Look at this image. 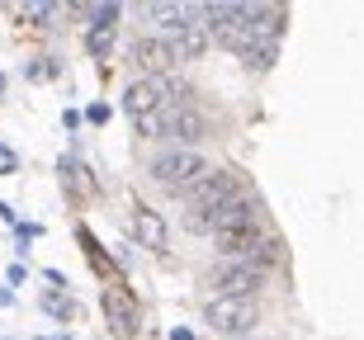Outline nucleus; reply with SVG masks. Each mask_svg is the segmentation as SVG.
<instances>
[{
    "label": "nucleus",
    "mask_w": 364,
    "mask_h": 340,
    "mask_svg": "<svg viewBox=\"0 0 364 340\" xmlns=\"http://www.w3.org/2000/svg\"><path fill=\"white\" fill-rule=\"evenodd\" d=\"M232 199H242L237 175L223 170V165H208V175L185 194V231H194V236H213L218 213H223Z\"/></svg>",
    "instance_id": "obj_1"
},
{
    "label": "nucleus",
    "mask_w": 364,
    "mask_h": 340,
    "mask_svg": "<svg viewBox=\"0 0 364 340\" xmlns=\"http://www.w3.org/2000/svg\"><path fill=\"white\" fill-rule=\"evenodd\" d=\"M147 175H151V185H156L161 194L185 199V194L208 175V161H203L194 147H171V151H161V156L147 165Z\"/></svg>",
    "instance_id": "obj_2"
},
{
    "label": "nucleus",
    "mask_w": 364,
    "mask_h": 340,
    "mask_svg": "<svg viewBox=\"0 0 364 340\" xmlns=\"http://www.w3.org/2000/svg\"><path fill=\"white\" fill-rule=\"evenodd\" d=\"M133 128H137V137H171L176 147H189V142H199V137H203L199 109H189L185 99H171V104H161L156 114L133 119Z\"/></svg>",
    "instance_id": "obj_3"
},
{
    "label": "nucleus",
    "mask_w": 364,
    "mask_h": 340,
    "mask_svg": "<svg viewBox=\"0 0 364 340\" xmlns=\"http://www.w3.org/2000/svg\"><path fill=\"white\" fill-rule=\"evenodd\" d=\"M203 322L228 340H251V331L260 327V307L256 298H208Z\"/></svg>",
    "instance_id": "obj_4"
},
{
    "label": "nucleus",
    "mask_w": 364,
    "mask_h": 340,
    "mask_svg": "<svg viewBox=\"0 0 364 340\" xmlns=\"http://www.w3.org/2000/svg\"><path fill=\"white\" fill-rule=\"evenodd\" d=\"M171 99H180L171 76H142V81H133L123 90V114H128V119H142V114H156L161 104H171Z\"/></svg>",
    "instance_id": "obj_5"
},
{
    "label": "nucleus",
    "mask_w": 364,
    "mask_h": 340,
    "mask_svg": "<svg viewBox=\"0 0 364 340\" xmlns=\"http://www.w3.org/2000/svg\"><path fill=\"white\" fill-rule=\"evenodd\" d=\"M260 284H265V274L242 265V260H223L218 270H208V288H213V298H256Z\"/></svg>",
    "instance_id": "obj_6"
},
{
    "label": "nucleus",
    "mask_w": 364,
    "mask_h": 340,
    "mask_svg": "<svg viewBox=\"0 0 364 340\" xmlns=\"http://www.w3.org/2000/svg\"><path fill=\"white\" fill-rule=\"evenodd\" d=\"M100 302H105V322L119 331L123 340L142 331V307H137V298H133V288H128V284H119V279H114V284H105Z\"/></svg>",
    "instance_id": "obj_7"
},
{
    "label": "nucleus",
    "mask_w": 364,
    "mask_h": 340,
    "mask_svg": "<svg viewBox=\"0 0 364 340\" xmlns=\"http://www.w3.org/2000/svg\"><path fill=\"white\" fill-rule=\"evenodd\" d=\"M128 62H133L142 76H171V71L180 67V57H176V48H171L166 33H147V38H137L133 48H128Z\"/></svg>",
    "instance_id": "obj_8"
},
{
    "label": "nucleus",
    "mask_w": 364,
    "mask_h": 340,
    "mask_svg": "<svg viewBox=\"0 0 364 340\" xmlns=\"http://www.w3.org/2000/svg\"><path fill=\"white\" fill-rule=\"evenodd\" d=\"M133 236L147 246V251H166V246H171V227H166V218H161V213H151L147 204L133 208Z\"/></svg>",
    "instance_id": "obj_9"
},
{
    "label": "nucleus",
    "mask_w": 364,
    "mask_h": 340,
    "mask_svg": "<svg viewBox=\"0 0 364 340\" xmlns=\"http://www.w3.org/2000/svg\"><path fill=\"white\" fill-rule=\"evenodd\" d=\"M171 38V48H176V57L180 62H199L213 43H208V28H203V19H189L185 28H176V33H166Z\"/></svg>",
    "instance_id": "obj_10"
},
{
    "label": "nucleus",
    "mask_w": 364,
    "mask_h": 340,
    "mask_svg": "<svg viewBox=\"0 0 364 340\" xmlns=\"http://www.w3.org/2000/svg\"><path fill=\"white\" fill-rule=\"evenodd\" d=\"M147 19L161 33H176V28H185L189 19H199V5H185V0H156V5H147Z\"/></svg>",
    "instance_id": "obj_11"
},
{
    "label": "nucleus",
    "mask_w": 364,
    "mask_h": 340,
    "mask_svg": "<svg viewBox=\"0 0 364 340\" xmlns=\"http://www.w3.org/2000/svg\"><path fill=\"white\" fill-rule=\"evenodd\" d=\"M57 175H62L67 194H76V199H85V194L100 190V180H90V170H85L81 161H71V156H62V161H57Z\"/></svg>",
    "instance_id": "obj_12"
},
{
    "label": "nucleus",
    "mask_w": 364,
    "mask_h": 340,
    "mask_svg": "<svg viewBox=\"0 0 364 340\" xmlns=\"http://www.w3.org/2000/svg\"><path fill=\"white\" fill-rule=\"evenodd\" d=\"M38 307L53 317V322H62V327H67V322H76V312H81V307H76V298H71V293H62V288H43V293H38Z\"/></svg>",
    "instance_id": "obj_13"
},
{
    "label": "nucleus",
    "mask_w": 364,
    "mask_h": 340,
    "mask_svg": "<svg viewBox=\"0 0 364 340\" xmlns=\"http://www.w3.org/2000/svg\"><path fill=\"white\" fill-rule=\"evenodd\" d=\"M114 33H119V24H90L85 28V53L95 57V62H109V53H114Z\"/></svg>",
    "instance_id": "obj_14"
},
{
    "label": "nucleus",
    "mask_w": 364,
    "mask_h": 340,
    "mask_svg": "<svg viewBox=\"0 0 364 340\" xmlns=\"http://www.w3.org/2000/svg\"><path fill=\"white\" fill-rule=\"evenodd\" d=\"M62 76V62L57 57H33V62H24V81H33V85H48V81H57Z\"/></svg>",
    "instance_id": "obj_15"
},
{
    "label": "nucleus",
    "mask_w": 364,
    "mask_h": 340,
    "mask_svg": "<svg viewBox=\"0 0 364 340\" xmlns=\"http://www.w3.org/2000/svg\"><path fill=\"white\" fill-rule=\"evenodd\" d=\"M76 241L85 246V260L95 265V274H105V270H109V251L95 241V231H90V227H76Z\"/></svg>",
    "instance_id": "obj_16"
},
{
    "label": "nucleus",
    "mask_w": 364,
    "mask_h": 340,
    "mask_svg": "<svg viewBox=\"0 0 364 340\" xmlns=\"http://www.w3.org/2000/svg\"><path fill=\"white\" fill-rule=\"evenodd\" d=\"M274 57H279V43H256V48H246V53H242V62L251 71H270Z\"/></svg>",
    "instance_id": "obj_17"
},
{
    "label": "nucleus",
    "mask_w": 364,
    "mask_h": 340,
    "mask_svg": "<svg viewBox=\"0 0 364 340\" xmlns=\"http://www.w3.org/2000/svg\"><path fill=\"white\" fill-rule=\"evenodd\" d=\"M19 14H24V19H28V24H33V28H57L53 19H57V14H62V5H24V10H19Z\"/></svg>",
    "instance_id": "obj_18"
},
{
    "label": "nucleus",
    "mask_w": 364,
    "mask_h": 340,
    "mask_svg": "<svg viewBox=\"0 0 364 340\" xmlns=\"http://www.w3.org/2000/svg\"><path fill=\"white\" fill-rule=\"evenodd\" d=\"M109 119H114V109H109V104H90V109H81V123H95V128H105Z\"/></svg>",
    "instance_id": "obj_19"
},
{
    "label": "nucleus",
    "mask_w": 364,
    "mask_h": 340,
    "mask_svg": "<svg viewBox=\"0 0 364 340\" xmlns=\"http://www.w3.org/2000/svg\"><path fill=\"white\" fill-rule=\"evenodd\" d=\"M14 170H19V151L0 142V175H14Z\"/></svg>",
    "instance_id": "obj_20"
},
{
    "label": "nucleus",
    "mask_w": 364,
    "mask_h": 340,
    "mask_svg": "<svg viewBox=\"0 0 364 340\" xmlns=\"http://www.w3.org/2000/svg\"><path fill=\"white\" fill-rule=\"evenodd\" d=\"M14 231H19V246H24V251H28V241H38V236H43L38 222H14Z\"/></svg>",
    "instance_id": "obj_21"
},
{
    "label": "nucleus",
    "mask_w": 364,
    "mask_h": 340,
    "mask_svg": "<svg viewBox=\"0 0 364 340\" xmlns=\"http://www.w3.org/2000/svg\"><path fill=\"white\" fill-rule=\"evenodd\" d=\"M24 279H28V270H24V265H10V270H5V284H10V288H19Z\"/></svg>",
    "instance_id": "obj_22"
},
{
    "label": "nucleus",
    "mask_w": 364,
    "mask_h": 340,
    "mask_svg": "<svg viewBox=\"0 0 364 340\" xmlns=\"http://www.w3.org/2000/svg\"><path fill=\"white\" fill-rule=\"evenodd\" d=\"M43 279H48V284H53V288H62V293H67V274H62V270H43Z\"/></svg>",
    "instance_id": "obj_23"
},
{
    "label": "nucleus",
    "mask_w": 364,
    "mask_h": 340,
    "mask_svg": "<svg viewBox=\"0 0 364 340\" xmlns=\"http://www.w3.org/2000/svg\"><path fill=\"white\" fill-rule=\"evenodd\" d=\"M62 128H67V133H76V128H81V109H67V114H62Z\"/></svg>",
    "instance_id": "obj_24"
},
{
    "label": "nucleus",
    "mask_w": 364,
    "mask_h": 340,
    "mask_svg": "<svg viewBox=\"0 0 364 340\" xmlns=\"http://www.w3.org/2000/svg\"><path fill=\"white\" fill-rule=\"evenodd\" d=\"M171 340H199V336H194L189 327H171Z\"/></svg>",
    "instance_id": "obj_25"
},
{
    "label": "nucleus",
    "mask_w": 364,
    "mask_h": 340,
    "mask_svg": "<svg viewBox=\"0 0 364 340\" xmlns=\"http://www.w3.org/2000/svg\"><path fill=\"white\" fill-rule=\"evenodd\" d=\"M10 302H14V293H10V288H0V307H10Z\"/></svg>",
    "instance_id": "obj_26"
},
{
    "label": "nucleus",
    "mask_w": 364,
    "mask_h": 340,
    "mask_svg": "<svg viewBox=\"0 0 364 340\" xmlns=\"http://www.w3.org/2000/svg\"><path fill=\"white\" fill-rule=\"evenodd\" d=\"M5 85H10V81H5V71H0V99H5Z\"/></svg>",
    "instance_id": "obj_27"
},
{
    "label": "nucleus",
    "mask_w": 364,
    "mask_h": 340,
    "mask_svg": "<svg viewBox=\"0 0 364 340\" xmlns=\"http://www.w3.org/2000/svg\"><path fill=\"white\" fill-rule=\"evenodd\" d=\"M33 340H57V336H33Z\"/></svg>",
    "instance_id": "obj_28"
},
{
    "label": "nucleus",
    "mask_w": 364,
    "mask_h": 340,
    "mask_svg": "<svg viewBox=\"0 0 364 340\" xmlns=\"http://www.w3.org/2000/svg\"><path fill=\"white\" fill-rule=\"evenodd\" d=\"M0 340H14V336H0Z\"/></svg>",
    "instance_id": "obj_29"
}]
</instances>
